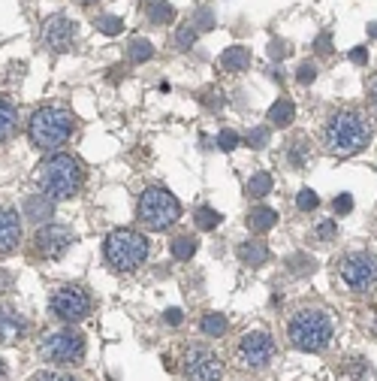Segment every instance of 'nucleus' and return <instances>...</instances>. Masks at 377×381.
Returning <instances> with one entry per match:
<instances>
[{
	"mask_svg": "<svg viewBox=\"0 0 377 381\" xmlns=\"http://www.w3.org/2000/svg\"><path fill=\"white\" fill-rule=\"evenodd\" d=\"M39 354L49 363H82L85 360V336L73 327H61V330H51L46 339L39 342Z\"/></svg>",
	"mask_w": 377,
	"mask_h": 381,
	"instance_id": "8",
	"label": "nucleus"
},
{
	"mask_svg": "<svg viewBox=\"0 0 377 381\" xmlns=\"http://www.w3.org/2000/svg\"><path fill=\"white\" fill-rule=\"evenodd\" d=\"M296 79H299L302 85L314 82V79H317V67H314L311 61H302V64H299V70H296Z\"/></svg>",
	"mask_w": 377,
	"mask_h": 381,
	"instance_id": "38",
	"label": "nucleus"
},
{
	"mask_svg": "<svg viewBox=\"0 0 377 381\" xmlns=\"http://www.w3.org/2000/svg\"><path fill=\"white\" fill-rule=\"evenodd\" d=\"M239 140H242V136L235 131H221L218 133V148H221V152H233V148L239 145Z\"/></svg>",
	"mask_w": 377,
	"mask_h": 381,
	"instance_id": "36",
	"label": "nucleus"
},
{
	"mask_svg": "<svg viewBox=\"0 0 377 381\" xmlns=\"http://www.w3.org/2000/svg\"><path fill=\"white\" fill-rule=\"evenodd\" d=\"M193 221H197L199 230H214L223 221V215L218 209H211V206H199L197 212H193Z\"/></svg>",
	"mask_w": 377,
	"mask_h": 381,
	"instance_id": "26",
	"label": "nucleus"
},
{
	"mask_svg": "<svg viewBox=\"0 0 377 381\" xmlns=\"http://www.w3.org/2000/svg\"><path fill=\"white\" fill-rule=\"evenodd\" d=\"M369 34H371V37H377V21H374V25H369Z\"/></svg>",
	"mask_w": 377,
	"mask_h": 381,
	"instance_id": "48",
	"label": "nucleus"
},
{
	"mask_svg": "<svg viewBox=\"0 0 377 381\" xmlns=\"http://www.w3.org/2000/svg\"><path fill=\"white\" fill-rule=\"evenodd\" d=\"M27 336V321L16 309H0V345H16Z\"/></svg>",
	"mask_w": 377,
	"mask_h": 381,
	"instance_id": "15",
	"label": "nucleus"
},
{
	"mask_svg": "<svg viewBox=\"0 0 377 381\" xmlns=\"http://www.w3.org/2000/svg\"><path fill=\"white\" fill-rule=\"evenodd\" d=\"M296 206L302 212H314L320 206V197H317V190H311V188H302L299 190V197H296Z\"/></svg>",
	"mask_w": 377,
	"mask_h": 381,
	"instance_id": "31",
	"label": "nucleus"
},
{
	"mask_svg": "<svg viewBox=\"0 0 377 381\" xmlns=\"http://www.w3.org/2000/svg\"><path fill=\"white\" fill-rule=\"evenodd\" d=\"M169 251H172V258L175 260H190L193 251H197V239L193 236H175L169 242Z\"/></svg>",
	"mask_w": 377,
	"mask_h": 381,
	"instance_id": "27",
	"label": "nucleus"
},
{
	"mask_svg": "<svg viewBox=\"0 0 377 381\" xmlns=\"http://www.w3.org/2000/svg\"><path fill=\"white\" fill-rule=\"evenodd\" d=\"M163 318H166V324H172V327H178V324H181V309H169V312H166Z\"/></svg>",
	"mask_w": 377,
	"mask_h": 381,
	"instance_id": "46",
	"label": "nucleus"
},
{
	"mask_svg": "<svg viewBox=\"0 0 377 381\" xmlns=\"http://www.w3.org/2000/svg\"><path fill=\"white\" fill-rule=\"evenodd\" d=\"M181 373L187 381H223V360L202 345H190L181 357Z\"/></svg>",
	"mask_w": 377,
	"mask_h": 381,
	"instance_id": "10",
	"label": "nucleus"
},
{
	"mask_svg": "<svg viewBox=\"0 0 377 381\" xmlns=\"http://www.w3.org/2000/svg\"><path fill=\"white\" fill-rule=\"evenodd\" d=\"M73 131H75V119L70 109H63V106H42V109L34 112V119L27 124L30 143L42 148V152L67 145Z\"/></svg>",
	"mask_w": 377,
	"mask_h": 381,
	"instance_id": "4",
	"label": "nucleus"
},
{
	"mask_svg": "<svg viewBox=\"0 0 377 381\" xmlns=\"http://www.w3.org/2000/svg\"><path fill=\"white\" fill-rule=\"evenodd\" d=\"M332 336H335V324H332L329 312L314 309V306H305V309H296L287 321V339L296 351H308V354H320L326 351Z\"/></svg>",
	"mask_w": 377,
	"mask_h": 381,
	"instance_id": "2",
	"label": "nucleus"
},
{
	"mask_svg": "<svg viewBox=\"0 0 377 381\" xmlns=\"http://www.w3.org/2000/svg\"><path fill=\"white\" fill-rule=\"evenodd\" d=\"M197 30H211L214 28V16H211V9L209 6H199L197 13H193V21H190Z\"/></svg>",
	"mask_w": 377,
	"mask_h": 381,
	"instance_id": "32",
	"label": "nucleus"
},
{
	"mask_svg": "<svg viewBox=\"0 0 377 381\" xmlns=\"http://www.w3.org/2000/svg\"><path fill=\"white\" fill-rule=\"evenodd\" d=\"M235 354H239L245 369H266L275 360V339L266 330H254V333L242 336Z\"/></svg>",
	"mask_w": 377,
	"mask_h": 381,
	"instance_id": "11",
	"label": "nucleus"
},
{
	"mask_svg": "<svg viewBox=\"0 0 377 381\" xmlns=\"http://www.w3.org/2000/svg\"><path fill=\"white\" fill-rule=\"evenodd\" d=\"M287 161L293 164V167H305V161H308V145H305V140H296L293 145L287 143Z\"/></svg>",
	"mask_w": 377,
	"mask_h": 381,
	"instance_id": "30",
	"label": "nucleus"
},
{
	"mask_svg": "<svg viewBox=\"0 0 377 381\" xmlns=\"http://www.w3.org/2000/svg\"><path fill=\"white\" fill-rule=\"evenodd\" d=\"M49 309L63 324H79L91 315L94 303H91V294L85 291L82 284H63V288H58L55 294H51Z\"/></svg>",
	"mask_w": 377,
	"mask_h": 381,
	"instance_id": "9",
	"label": "nucleus"
},
{
	"mask_svg": "<svg viewBox=\"0 0 377 381\" xmlns=\"http://www.w3.org/2000/svg\"><path fill=\"white\" fill-rule=\"evenodd\" d=\"M136 218L151 233H163L181 218V203L166 188H145L136 203Z\"/></svg>",
	"mask_w": 377,
	"mask_h": 381,
	"instance_id": "6",
	"label": "nucleus"
},
{
	"mask_svg": "<svg viewBox=\"0 0 377 381\" xmlns=\"http://www.w3.org/2000/svg\"><path fill=\"white\" fill-rule=\"evenodd\" d=\"M314 52H320V55H329V52H332V46H329V34H320V37L314 40Z\"/></svg>",
	"mask_w": 377,
	"mask_h": 381,
	"instance_id": "43",
	"label": "nucleus"
},
{
	"mask_svg": "<svg viewBox=\"0 0 377 381\" xmlns=\"http://www.w3.org/2000/svg\"><path fill=\"white\" fill-rule=\"evenodd\" d=\"M245 143L251 145V148H266V143H268V131H266V127H254V131H247V133H245Z\"/></svg>",
	"mask_w": 377,
	"mask_h": 381,
	"instance_id": "35",
	"label": "nucleus"
},
{
	"mask_svg": "<svg viewBox=\"0 0 377 381\" xmlns=\"http://www.w3.org/2000/svg\"><path fill=\"white\" fill-rule=\"evenodd\" d=\"M369 109L374 112V119H377V76L369 82Z\"/></svg>",
	"mask_w": 377,
	"mask_h": 381,
	"instance_id": "42",
	"label": "nucleus"
},
{
	"mask_svg": "<svg viewBox=\"0 0 377 381\" xmlns=\"http://www.w3.org/2000/svg\"><path fill=\"white\" fill-rule=\"evenodd\" d=\"M317 236L320 239H332V236H335V221H323V224L317 227Z\"/></svg>",
	"mask_w": 377,
	"mask_h": 381,
	"instance_id": "41",
	"label": "nucleus"
},
{
	"mask_svg": "<svg viewBox=\"0 0 377 381\" xmlns=\"http://www.w3.org/2000/svg\"><path fill=\"white\" fill-rule=\"evenodd\" d=\"M4 378H6V363L0 360V381H4Z\"/></svg>",
	"mask_w": 377,
	"mask_h": 381,
	"instance_id": "47",
	"label": "nucleus"
},
{
	"mask_svg": "<svg viewBox=\"0 0 377 381\" xmlns=\"http://www.w3.org/2000/svg\"><path fill=\"white\" fill-rule=\"evenodd\" d=\"M85 167L73 155H51L37 167V185L51 200H70L82 190Z\"/></svg>",
	"mask_w": 377,
	"mask_h": 381,
	"instance_id": "3",
	"label": "nucleus"
},
{
	"mask_svg": "<svg viewBox=\"0 0 377 381\" xmlns=\"http://www.w3.org/2000/svg\"><path fill=\"white\" fill-rule=\"evenodd\" d=\"M51 215H55V200L49 194H34V197H25V218L30 224H49Z\"/></svg>",
	"mask_w": 377,
	"mask_h": 381,
	"instance_id": "16",
	"label": "nucleus"
},
{
	"mask_svg": "<svg viewBox=\"0 0 377 381\" xmlns=\"http://www.w3.org/2000/svg\"><path fill=\"white\" fill-rule=\"evenodd\" d=\"M199 330L206 336H211V339H218V336H223L226 330H230V321H226V315H221V312H209V315H202Z\"/></svg>",
	"mask_w": 377,
	"mask_h": 381,
	"instance_id": "23",
	"label": "nucleus"
},
{
	"mask_svg": "<svg viewBox=\"0 0 377 381\" xmlns=\"http://www.w3.org/2000/svg\"><path fill=\"white\" fill-rule=\"evenodd\" d=\"M148 251H151V242L136 230H127V227H118L112 230L103 242V254H106V263L115 270V272H133L139 270L142 263L148 260Z\"/></svg>",
	"mask_w": 377,
	"mask_h": 381,
	"instance_id": "5",
	"label": "nucleus"
},
{
	"mask_svg": "<svg viewBox=\"0 0 377 381\" xmlns=\"http://www.w3.org/2000/svg\"><path fill=\"white\" fill-rule=\"evenodd\" d=\"M239 260L245 263V267H251V270L263 267V263L268 260L266 242H260V239H247V242H242V246H239Z\"/></svg>",
	"mask_w": 377,
	"mask_h": 381,
	"instance_id": "17",
	"label": "nucleus"
},
{
	"mask_svg": "<svg viewBox=\"0 0 377 381\" xmlns=\"http://www.w3.org/2000/svg\"><path fill=\"white\" fill-rule=\"evenodd\" d=\"M320 143L329 155L350 157L371 143V121L365 119L359 109H350V106L347 109H338L329 115L326 124H323Z\"/></svg>",
	"mask_w": 377,
	"mask_h": 381,
	"instance_id": "1",
	"label": "nucleus"
},
{
	"mask_svg": "<svg viewBox=\"0 0 377 381\" xmlns=\"http://www.w3.org/2000/svg\"><path fill=\"white\" fill-rule=\"evenodd\" d=\"M30 381H75V378L67 373H55V369H42V373H37Z\"/></svg>",
	"mask_w": 377,
	"mask_h": 381,
	"instance_id": "39",
	"label": "nucleus"
},
{
	"mask_svg": "<svg viewBox=\"0 0 377 381\" xmlns=\"http://www.w3.org/2000/svg\"><path fill=\"white\" fill-rule=\"evenodd\" d=\"M275 221H278V212L268 209V206H257V209L247 212V230H251V233H266V230H272Z\"/></svg>",
	"mask_w": 377,
	"mask_h": 381,
	"instance_id": "19",
	"label": "nucleus"
},
{
	"mask_svg": "<svg viewBox=\"0 0 377 381\" xmlns=\"http://www.w3.org/2000/svg\"><path fill=\"white\" fill-rule=\"evenodd\" d=\"M172 16H175V9H172L166 0H154V4L148 6V21L151 25H169Z\"/></svg>",
	"mask_w": 377,
	"mask_h": 381,
	"instance_id": "28",
	"label": "nucleus"
},
{
	"mask_svg": "<svg viewBox=\"0 0 377 381\" xmlns=\"http://www.w3.org/2000/svg\"><path fill=\"white\" fill-rule=\"evenodd\" d=\"M287 270L293 272V275H308V272H314L317 270V260L314 258H308V254H287Z\"/></svg>",
	"mask_w": 377,
	"mask_h": 381,
	"instance_id": "25",
	"label": "nucleus"
},
{
	"mask_svg": "<svg viewBox=\"0 0 377 381\" xmlns=\"http://www.w3.org/2000/svg\"><path fill=\"white\" fill-rule=\"evenodd\" d=\"M75 37H79V25L70 21L67 16H51L42 21V46L49 52L63 55V52H70L75 46Z\"/></svg>",
	"mask_w": 377,
	"mask_h": 381,
	"instance_id": "13",
	"label": "nucleus"
},
{
	"mask_svg": "<svg viewBox=\"0 0 377 381\" xmlns=\"http://www.w3.org/2000/svg\"><path fill=\"white\" fill-rule=\"evenodd\" d=\"M284 49H287V46H284V42H278V40H275V42H272V46H268V55H272V58L278 61V58H284Z\"/></svg>",
	"mask_w": 377,
	"mask_h": 381,
	"instance_id": "45",
	"label": "nucleus"
},
{
	"mask_svg": "<svg viewBox=\"0 0 377 381\" xmlns=\"http://www.w3.org/2000/svg\"><path fill=\"white\" fill-rule=\"evenodd\" d=\"M199 100H202V106H209V109H221V106H223V94L214 91V88H206L199 94Z\"/></svg>",
	"mask_w": 377,
	"mask_h": 381,
	"instance_id": "37",
	"label": "nucleus"
},
{
	"mask_svg": "<svg viewBox=\"0 0 377 381\" xmlns=\"http://www.w3.org/2000/svg\"><path fill=\"white\" fill-rule=\"evenodd\" d=\"M21 246V218L13 206L0 203V254H13Z\"/></svg>",
	"mask_w": 377,
	"mask_h": 381,
	"instance_id": "14",
	"label": "nucleus"
},
{
	"mask_svg": "<svg viewBox=\"0 0 377 381\" xmlns=\"http://www.w3.org/2000/svg\"><path fill=\"white\" fill-rule=\"evenodd\" d=\"M272 173H266V169H260V173H254L251 179H247V197L251 200H260L266 197L268 190H272Z\"/></svg>",
	"mask_w": 377,
	"mask_h": 381,
	"instance_id": "24",
	"label": "nucleus"
},
{
	"mask_svg": "<svg viewBox=\"0 0 377 381\" xmlns=\"http://www.w3.org/2000/svg\"><path fill=\"white\" fill-rule=\"evenodd\" d=\"M73 242H75V233L67 224H42L34 236V248H37L39 258L58 260L70 251Z\"/></svg>",
	"mask_w": 377,
	"mask_h": 381,
	"instance_id": "12",
	"label": "nucleus"
},
{
	"mask_svg": "<svg viewBox=\"0 0 377 381\" xmlns=\"http://www.w3.org/2000/svg\"><path fill=\"white\" fill-rule=\"evenodd\" d=\"M350 61H353V64H365V61H369V52H365L362 46L350 49Z\"/></svg>",
	"mask_w": 377,
	"mask_h": 381,
	"instance_id": "44",
	"label": "nucleus"
},
{
	"mask_svg": "<svg viewBox=\"0 0 377 381\" xmlns=\"http://www.w3.org/2000/svg\"><path fill=\"white\" fill-rule=\"evenodd\" d=\"M344 375H353V381H365L369 378V363H365V357H347L341 366Z\"/></svg>",
	"mask_w": 377,
	"mask_h": 381,
	"instance_id": "29",
	"label": "nucleus"
},
{
	"mask_svg": "<svg viewBox=\"0 0 377 381\" xmlns=\"http://www.w3.org/2000/svg\"><path fill=\"white\" fill-rule=\"evenodd\" d=\"M16 127H18V109H16V103L6 100V97H0V143H6L9 136L16 133Z\"/></svg>",
	"mask_w": 377,
	"mask_h": 381,
	"instance_id": "20",
	"label": "nucleus"
},
{
	"mask_svg": "<svg viewBox=\"0 0 377 381\" xmlns=\"http://www.w3.org/2000/svg\"><path fill=\"white\" fill-rule=\"evenodd\" d=\"M82 4H85V6H91V4H97V0H82Z\"/></svg>",
	"mask_w": 377,
	"mask_h": 381,
	"instance_id": "49",
	"label": "nucleus"
},
{
	"mask_svg": "<svg viewBox=\"0 0 377 381\" xmlns=\"http://www.w3.org/2000/svg\"><path fill=\"white\" fill-rule=\"evenodd\" d=\"M97 28L103 30V34H109V37H115V34H121V28H124V21L118 18V16H100L97 18Z\"/></svg>",
	"mask_w": 377,
	"mask_h": 381,
	"instance_id": "34",
	"label": "nucleus"
},
{
	"mask_svg": "<svg viewBox=\"0 0 377 381\" xmlns=\"http://www.w3.org/2000/svg\"><path fill=\"white\" fill-rule=\"evenodd\" d=\"M332 209H335L338 215H347V212L353 209V197H350V194H338L335 203H332Z\"/></svg>",
	"mask_w": 377,
	"mask_h": 381,
	"instance_id": "40",
	"label": "nucleus"
},
{
	"mask_svg": "<svg viewBox=\"0 0 377 381\" xmlns=\"http://www.w3.org/2000/svg\"><path fill=\"white\" fill-rule=\"evenodd\" d=\"M335 279L350 294H371L377 288V254L347 251L335 260Z\"/></svg>",
	"mask_w": 377,
	"mask_h": 381,
	"instance_id": "7",
	"label": "nucleus"
},
{
	"mask_svg": "<svg viewBox=\"0 0 377 381\" xmlns=\"http://www.w3.org/2000/svg\"><path fill=\"white\" fill-rule=\"evenodd\" d=\"M151 58H154V46H151L148 40L133 37L130 42H127V61H130V64H145Z\"/></svg>",
	"mask_w": 377,
	"mask_h": 381,
	"instance_id": "22",
	"label": "nucleus"
},
{
	"mask_svg": "<svg viewBox=\"0 0 377 381\" xmlns=\"http://www.w3.org/2000/svg\"><path fill=\"white\" fill-rule=\"evenodd\" d=\"M293 115H296V106L290 97H278L272 103V109H268V124L272 127H287L293 124Z\"/></svg>",
	"mask_w": 377,
	"mask_h": 381,
	"instance_id": "21",
	"label": "nucleus"
},
{
	"mask_svg": "<svg viewBox=\"0 0 377 381\" xmlns=\"http://www.w3.org/2000/svg\"><path fill=\"white\" fill-rule=\"evenodd\" d=\"M221 67L223 70H230V73H242L251 67V49H245V46H233V49H226L223 55H221Z\"/></svg>",
	"mask_w": 377,
	"mask_h": 381,
	"instance_id": "18",
	"label": "nucleus"
},
{
	"mask_svg": "<svg viewBox=\"0 0 377 381\" xmlns=\"http://www.w3.org/2000/svg\"><path fill=\"white\" fill-rule=\"evenodd\" d=\"M193 40H197V28H193L190 21L175 30V46H178V49H190V46H193Z\"/></svg>",
	"mask_w": 377,
	"mask_h": 381,
	"instance_id": "33",
	"label": "nucleus"
}]
</instances>
